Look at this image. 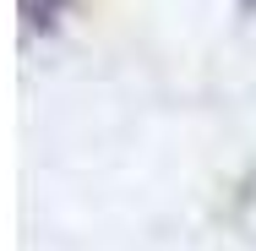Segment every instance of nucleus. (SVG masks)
<instances>
[{
	"mask_svg": "<svg viewBox=\"0 0 256 251\" xmlns=\"http://www.w3.org/2000/svg\"><path fill=\"white\" fill-rule=\"evenodd\" d=\"M60 6H66V0H22V17H28V33H44V28H54Z\"/></svg>",
	"mask_w": 256,
	"mask_h": 251,
	"instance_id": "nucleus-1",
	"label": "nucleus"
}]
</instances>
